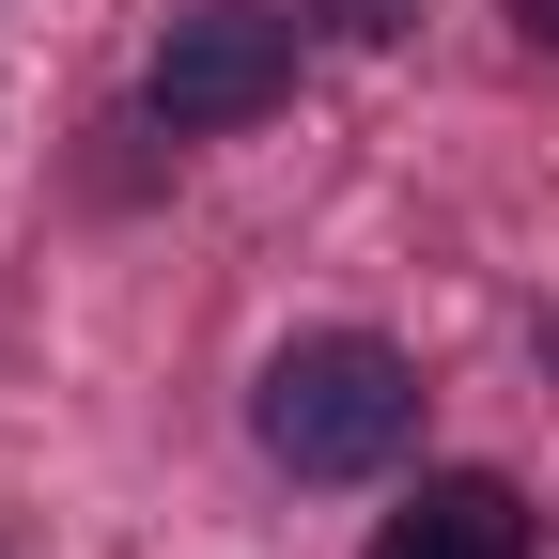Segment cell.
Wrapping results in <instances>:
<instances>
[{
    "instance_id": "2",
    "label": "cell",
    "mask_w": 559,
    "mask_h": 559,
    "mask_svg": "<svg viewBox=\"0 0 559 559\" xmlns=\"http://www.w3.org/2000/svg\"><path fill=\"white\" fill-rule=\"evenodd\" d=\"M280 94H296V32H280L264 0H187L156 32V124L218 140V124H264Z\"/></svg>"
},
{
    "instance_id": "1",
    "label": "cell",
    "mask_w": 559,
    "mask_h": 559,
    "mask_svg": "<svg viewBox=\"0 0 559 559\" xmlns=\"http://www.w3.org/2000/svg\"><path fill=\"white\" fill-rule=\"evenodd\" d=\"M249 436H264V466H296V481H373V466L419 436V373L389 358L373 326L280 342V373H264V404H249Z\"/></svg>"
},
{
    "instance_id": "4",
    "label": "cell",
    "mask_w": 559,
    "mask_h": 559,
    "mask_svg": "<svg viewBox=\"0 0 559 559\" xmlns=\"http://www.w3.org/2000/svg\"><path fill=\"white\" fill-rule=\"evenodd\" d=\"M311 16H326V32H342V47H389V32H404V16H419V0H311Z\"/></svg>"
},
{
    "instance_id": "5",
    "label": "cell",
    "mask_w": 559,
    "mask_h": 559,
    "mask_svg": "<svg viewBox=\"0 0 559 559\" xmlns=\"http://www.w3.org/2000/svg\"><path fill=\"white\" fill-rule=\"evenodd\" d=\"M513 32H528V47H559V0H513Z\"/></svg>"
},
{
    "instance_id": "3",
    "label": "cell",
    "mask_w": 559,
    "mask_h": 559,
    "mask_svg": "<svg viewBox=\"0 0 559 559\" xmlns=\"http://www.w3.org/2000/svg\"><path fill=\"white\" fill-rule=\"evenodd\" d=\"M373 559H528V498L481 481V466H451V481H419V498L373 528Z\"/></svg>"
}]
</instances>
